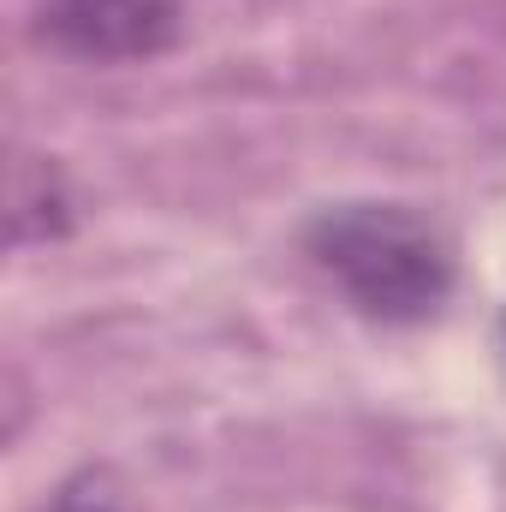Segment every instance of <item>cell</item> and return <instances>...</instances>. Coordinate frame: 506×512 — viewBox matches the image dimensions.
Returning <instances> with one entry per match:
<instances>
[{"label":"cell","instance_id":"1","mask_svg":"<svg viewBox=\"0 0 506 512\" xmlns=\"http://www.w3.org/2000/svg\"><path fill=\"white\" fill-rule=\"evenodd\" d=\"M310 262L346 292V304L370 322L411 328L429 322L453 292V245L435 221L405 203H340L304 227Z\"/></svg>","mask_w":506,"mask_h":512},{"label":"cell","instance_id":"3","mask_svg":"<svg viewBox=\"0 0 506 512\" xmlns=\"http://www.w3.org/2000/svg\"><path fill=\"white\" fill-rule=\"evenodd\" d=\"M54 512H137L126 495V483L114 471H78L60 495H54Z\"/></svg>","mask_w":506,"mask_h":512},{"label":"cell","instance_id":"2","mask_svg":"<svg viewBox=\"0 0 506 512\" xmlns=\"http://www.w3.org/2000/svg\"><path fill=\"white\" fill-rule=\"evenodd\" d=\"M36 42L72 60L120 66V60H149L179 42L185 0H30Z\"/></svg>","mask_w":506,"mask_h":512}]
</instances>
